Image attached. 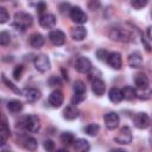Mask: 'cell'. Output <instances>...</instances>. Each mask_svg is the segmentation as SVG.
Segmentation results:
<instances>
[{"mask_svg":"<svg viewBox=\"0 0 152 152\" xmlns=\"http://www.w3.org/2000/svg\"><path fill=\"white\" fill-rule=\"evenodd\" d=\"M30 45L33 48V49H39L44 45V37L40 34V33H33L30 36Z\"/></svg>","mask_w":152,"mask_h":152,"instance_id":"cell-22","label":"cell"},{"mask_svg":"<svg viewBox=\"0 0 152 152\" xmlns=\"http://www.w3.org/2000/svg\"><path fill=\"white\" fill-rule=\"evenodd\" d=\"M69 14H70L71 20H72L74 23H76V24H78V25H82V24L87 23V20H88L87 14H86V13L83 12V10H82L81 7H78V6L71 7Z\"/></svg>","mask_w":152,"mask_h":152,"instance_id":"cell-5","label":"cell"},{"mask_svg":"<svg viewBox=\"0 0 152 152\" xmlns=\"http://www.w3.org/2000/svg\"><path fill=\"white\" fill-rule=\"evenodd\" d=\"M114 140H115V142H118L120 145H128L132 141V131H131V128L127 127V126H124L119 131V133H118V135L115 137Z\"/></svg>","mask_w":152,"mask_h":152,"instance_id":"cell-6","label":"cell"},{"mask_svg":"<svg viewBox=\"0 0 152 152\" xmlns=\"http://www.w3.org/2000/svg\"><path fill=\"white\" fill-rule=\"evenodd\" d=\"M108 63V65L114 69V70H120L121 66H122V58H121V55L119 52H110L108 55V58L106 61Z\"/></svg>","mask_w":152,"mask_h":152,"instance_id":"cell-11","label":"cell"},{"mask_svg":"<svg viewBox=\"0 0 152 152\" xmlns=\"http://www.w3.org/2000/svg\"><path fill=\"white\" fill-rule=\"evenodd\" d=\"M78 115L80 110L75 107V104H69L63 110V118L66 120H75L76 118H78Z\"/></svg>","mask_w":152,"mask_h":152,"instance_id":"cell-19","label":"cell"},{"mask_svg":"<svg viewBox=\"0 0 152 152\" xmlns=\"http://www.w3.org/2000/svg\"><path fill=\"white\" fill-rule=\"evenodd\" d=\"M33 23V19H32V15L26 13V12H15L14 14V24L13 26L14 27H18V28H21L23 31L27 27H30Z\"/></svg>","mask_w":152,"mask_h":152,"instance_id":"cell-3","label":"cell"},{"mask_svg":"<svg viewBox=\"0 0 152 152\" xmlns=\"http://www.w3.org/2000/svg\"><path fill=\"white\" fill-rule=\"evenodd\" d=\"M75 69L81 72V74H87L91 70V62L89 58L84 57V56H80L77 57V59L75 61Z\"/></svg>","mask_w":152,"mask_h":152,"instance_id":"cell-7","label":"cell"},{"mask_svg":"<svg viewBox=\"0 0 152 152\" xmlns=\"http://www.w3.org/2000/svg\"><path fill=\"white\" fill-rule=\"evenodd\" d=\"M23 70H24V66H23L21 64L17 65V66L14 68V70H13V77H14V80H17V81L20 80L21 74H23Z\"/></svg>","mask_w":152,"mask_h":152,"instance_id":"cell-36","label":"cell"},{"mask_svg":"<svg viewBox=\"0 0 152 152\" xmlns=\"http://www.w3.org/2000/svg\"><path fill=\"white\" fill-rule=\"evenodd\" d=\"M8 19H10V14H8L7 10L5 7H0V23L5 24Z\"/></svg>","mask_w":152,"mask_h":152,"instance_id":"cell-35","label":"cell"},{"mask_svg":"<svg viewBox=\"0 0 152 152\" xmlns=\"http://www.w3.org/2000/svg\"><path fill=\"white\" fill-rule=\"evenodd\" d=\"M21 126L25 128V131L30 132V133H36L39 131L40 128V124H39V119L37 115H33V114H30V115H26L23 121H21Z\"/></svg>","mask_w":152,"mask_h":152,"instance_id":"cell-4","label":"cell"},{"mask_svg":"<svg viewBox=\"0 0 152 152\" xmlns=\"http://www.w3.org/2000/svg\"><path fill=\"white\" fill-rule=\"evenodd\" d=\"M39 25L43 28H52L56 25V17L51 13H44L39 18Z\"/></svg>","mask_w":152,"mask_h":152,"instance_id":"cell-13","label":"cell"},{"mask_svg":"<svg viewBox=\"0 0 152 152\" xmlns=\"http://www.w3.org/2000/svg\"><path fill=\"white\" fill-rule=\"evenodd\" d=\"M45 10H46V4H45L44 1H39V2H38V5H37V12L42 14Z\"/></svg>","mask_w":152,"mask_h":152,"instance_id":"cell-40","label":"cell"},{"mask_svg":"<svg viewBox=\"0 0 152 152\" xmlns=\"http://www.w3.org/2000/svg\"><path fill=\"white\" fill-rule=\"evenodd\" d=\"M122 95H124L125 100L132 101V100H134L137 97V90L131 86H126L125 88H122Z\"/></svg>","mask_w":152,"mask_h":152,"instance_id":"cell-25","label":"cell"},{"mask_svg":"<svg viewBox=\"0 0 152 152\" xmlns=\"http://www.w3.org/2000/svg\"><path fill=\"white\" fill-rule=\"evenodd\" d=\"M72 90H74V95L71 97V103L72 104H78L81 103L82 101L86 100V84L84 82L77 80L74 82V86H72Z\"/></svg>","mask_w":152,"mask_h":152,"instance_id":"cell-1","label":"cell"},{"mask_svg":"<svg viewBox=\"0 0 152 152\" xmlns=\"http://www.w3.org/2000/svg\"><path fill=\"white\" fill-rule=\"evenodd\" d=\"M48 82H49L50 87H55V86H57V84L59 86V84H61V78H59L58 76H51Z\"/></svg>","mask_w":152,"mask_h":152,"instance_id":"cell-39","label":"cell"},{"mask_svg":"<svg viewBox=\"0 0 152 152\" xmlns=\"http://www.w3.org/2000/svg\"><path fill=\"white\" fill-rule=\"evenodd\" d=\"M134 83L137 86L138 89H144V88H148V78L145 74L139 72L135 75L134 77Z\"/></svg>","mask_w":152,"mask_h":152,"instance_id":"cell-23","label":"cell"},{"mask_svg":"<svg viewBox=\"0 0 152 152\" xmlns=\"http://www.w3.org/2000/svg\"><path fill=\"white\" fill-rule=\"evenodd\" d=\"M63 101H64V96H63V93L61 91V90H53L51 94H50V96H49V103L51 104V107H53V108H58V107H61L62 106V103H63Z\"/></svg>","mask_w":152,"mask_h":152,"instance_id":"cell-14","label":"cell"},{"mask_svg":"<svg viewBox=\"0 0 152 152\" xmlns=\"http://www.w3.org/2000/svg\"><path fill=\"white\" fill-rule=\"evenodd\" d=\"M147 37L150 40H152V25L148 26V28H147Z\"/></svg>","mask_w":152,"mask_h":152,"instance_id":"cell-42","label":"cell"},{"mask_svg":"<svg viewBox=\"0 0 152 152\" xmlns=\"http://www.w3.org/2000/svg\"><path fill=\"white\" fill-rule=\"evenodd\" d=\"M127 63L131 68H134V69L140 68L142 65V57H141L140 52H138V51L132 52L127 58Z\"/></svg>","mask_w":152,"mask_h":152,"instance_id":"cell-16","label":"cell"},{"mask_svg":"<svg viewBox=\"0 0 152 152\" xmlns=\"http://www.w3.org/2000/svg\"><path fill=\"white\" fill-rule=\"evenodd\" d=\"M2 1H5V0H2Z\"/></svg>","mask_w":152,"mask_h":152,"instance_id":"cell-43","label":"cell"},{"mask_svg":"<svg viewBox=\"0 0 152 152\" xmlns=\"http://www.w3.org/2000/svg\"><path fill=\"white\" fill-rule=\"evenodd\" d=\"M133 122H134V126L139 129H145L150 126V116L144 113V112H140V113H137L134 115V119H133Z\"/></svg>","mask_w":152,"mask_h":152,"instance_id":"cell-8","label":"cell"},{"mask_svg":"<svg viewBox=\"0 0 152 152\" xmlns=\"http://www.w3.org/2000/svg\"><path fill=\"white\" fill-rule=\"evenodd\" d=\"M91 90L93 93L96 95V96H102L106 91V84L99 77V78H95L93 81V84H91Z\"/></svg>","mask_w":152,"mask_h":152,"instance_id":"cell-17","label":"cell"},{"mask_svg":"<svg viewBox=\"0 0 152 152\" xmlns=\"http://www.w3.org/2000/svg\"><path fill=\"white\" fill-rule=\"evenodd\" d=\"M2 82H4V83H5L10 89H12L14 93H17V94H23V91H21L20 89H18V88H17V87L11 82V81H8V80H7V77H6L5 75H2Z\"/></svg>","mask_w":152,"mask_h":152,"instance_id":"cell-32","label":"cell"},{"mask_svg":"<svg viewBox=\"0 0 152 152\" xmlns=\"http://www.w3.org/2000/svg\"><path fill=\"white\" fill-rule=\"evenodd\" d=\"M87 36V30L86 27H83L82 25L80 26H74L71 28V37L74 40H77V42H81L86 38Z\"/></svg>","mask_w":152,"mask_h":152,"instance_id":"cell-20","label":"cell"},{"mask_svg":"<svg viewBox=\"0 0 152 152\" xmlns=\"http://www.w3.org/2000/svg\"><path fill=\"white\" fill-rule=\"evenodd\" d=\"M108 36H109V38L112 40L119 42V43H127V42L132 40V34L126 28H121V27H113V28H110Z\"/></svg>","mask_w":152,"mask_h":152,"instance_id":"cell-2","label":"cell"},{"mask_svg":"<svg viewBox=\"0 0 152 152\" xmlns=\"http://www.w3.org/2000/svg\"><path fill=\"white\" fill-rule=\"evenodd\" d=\"M147 1L148 0H131V5H132L133 8L140 10V8H142L147 5Z\"/></svg>","mask_w":152,"mask_h":152,"instance_id":"cell-33","label":"cell"},{"mask_svg":"<svg viewBox=\"0 0 152 152\" xmlns=\"http://www.w3.org/2000/svg\"><path fill=\"white\" fill-rule=\"evenodd\" d=\"M23 95L26 97L28 102H36L40 99V91L36 88H25L23 90Z\"/></svg>","mask_w":152,"mask_h":152,"instance_id":"cell-18","label":"cell"},{"mask_svg":"<svg viewBox=\"0 0 152 152\" xmlns=\"http://www.w3.org/2000/svg\"><path fill=\"white\" fill-rule=\"evenodd\" d=\"M43 146H44V148H45L46 151H52V150H55V142H53L52 140H50V139L45 140L44 144H43Z\"/></svg>","mask_w":152,"mask_h":152,"instance_id":"cell-38","label":"cell"},{"mask_svg":"<svg viewBox=\"0 0 152 152\" xmlns=\"http://www.w3.org/2000/svg\"><path fill=\"white\" fill-rule=\"evenodd\" d=\"M49 39L53 45L61 46V45H63L65 43V34L61 30H52L49 33Z\"/></svg>","mask_w":152,"mask_h":152,"instance_id":"cell-12","label":"cell"},{"mask_svg":"<svg viewBox=\"0 0 152 152\" xmlns=\"http://www.w3.org/2000/svg\"><path fill=\"white\" fill-rule=\"evenodd\" d=\"M72 146H74V150L77 152H87L90 150V145L86 139H76Z\"/></svg>","mask_w":152,"mask_h":152,"instance_id":"cell-24","label":"cell"},{"mask_svg":"<svg viewBox=\"0 0 152 152\" xmlns=\"http://www.w3.org/2000/svg\"><path fill=\"white\" fill-rule=\"evenodd\" d=\"M103 120H104V125L108 129H115L120 124V118L114 112H109V113L104 114Z\"/></svg>","mask_w":152,"mask_h":152,"instance_id":"cell-10","label":"cell"},{"mask_svg":"<svg viewBox=\"0 0 152 152\" xmlns=\"http://www.w3.org/2000/svg\"><path fill=\"white\" fill-rule=\"evenodd\" d=\"M83 131H84L88 135L94 137V135H96V134L99 133V131H100V126H99L97 124H89V125H87V126L83 128Z\"/></svg>","mask_w":152,"mask_h":152,"instance_id":"cell-29","label":"cell"},{"mask_svg":"<svg viewBox=\"0 0 152 152\" xmlns=\"http://www.w3.org/2000/svg\"><path fill=\"white\" fill-rule=\"evenodd\" d=\"M34 66L40 72H46L50 69V61L45 55H38L34 58Z\"/></svg>","mask_w":152,"mask_h":152,"instance_id":"cell-9","label":"cell"},{"mask_svg":"<svg viewBox=\"0 0 152 152\" xmlns=\"http://www.w3.org/2000/svg\"><path fill=\"white\" fill-rule=\"evenodd\" d=\"M70 5L68 4V2H64V4H61L59 5V11H61V13H64L65 11H69L70 12Z\"/></svg>","mask_w":152,"mask_h":152,"instance_id":"cell-41","label":"cell"},{"mask_svg":"<svg viewBox=\"0 0 152 152\" xmlns=\"http://www.w3.org/2000/svg\"><path fill=\"white\" fill-rule=\"evenodd\" d=\"M11 134V129L7 125V121L6 119L2 116L1 119V122H0V145H5L8 137Z\"/></svg>","mask_w":152,"mask_h":152,"instance_id":"cell-15","label":"cell"},{"mask_svg":"<svg viewBox=\"0 0 152 152\" xmlns=\"http://www.w3.org/2000/svg\"><path fill=\"white\" fill-rule=\"evenodd\" d=\"M61 141L63 142V145L70 146V145L74 144L75 137H74V134H72L71 132H63V133L61 134Z\"/></svg>","mask_w":152,"mask_h":152,"instance_id":"cell-27","label":"cell"},{"mask_svg":"<svg viewBox=\"0 0 152 152\" xmlns=\"http://www.w3.org/2000/svg\"><path fill=\"white\" fill-rule=\"evenodd\" d=\"M10 42H11V36H10V33L6 32V31H2V32L0 33V44H1L2 46H6V45L10 44Z\"/></svg>","mask_w":152,"mask_h":152,"instance_id":"cell-31","label":"cell"},{"mask_svg":"<svg viewBox=\"0 0 152 152\" xmlns=\"http://www.w3.org/2000/svg\"><path fill=\"white\" fill-rule=\"evenodd\" d=\"M137 97L140 100H148L152 97V90L150 88H144V89H138L137 90Z\"/></svg>","mask_w":152,"mask_h":152,"instance_id":"cell-30","label":"cell"},{"mask_svg":"<svg viewBox=\"0 0 152 152\" xmlns=\"http://www.w3.org/2000/svg\"><path fill=\"white\" fill-rule=\"evenodd\" d=\"M108 55H109V52H108L107 50H104V49H99V50L96 51V57H97V59H99V61H102V62L107 61Z\"/></svg>","mask_w":152,"mask_h":152,"instance_id":"cell-34","label":"cell"},{"mask_svg":"<svg viewBox=\"0 0 152 152\" xmlns=\"http://www.w3.org/2000/svg\"><path fill=\"white\" fill-rule=\"evenodd\" d=\"M23 146L25 150H28V151H34L37 148V140L32 137H26L24 142H23Z\"/></svg>","mask_w":152,"mask_h":152,"instance_id":"cell-28","label":"cell"},{"mask_svg":"<svg viewBox=\"0 0 152 152\" xmlns=\"http://www.w3.org/2000/svg\"><path fill=\"white\" fill-rule=\"evenodd\" d=\"M100 7H101L100 0H89L88 1V8L90 11H97Z\"/></svg>","mask_w":152,"mask_h":152,"instance_id":"cell-37","label":"cell"},{"mask_svg":"<svg viewBox=\"0 0 152 152\" xmlns=\"http://www.w3.org/2000/svg\"><path fill=\"white\" fill-rule=\"evenodd\" d=\"M7 108L12 113H18L23 109V103L19 100H11L7 102Z\"/></svg>","mask_w":152,"mask_h":152,"instance_id":"cell-26","label":"cell"},{"mask_svg":"<svg viewBox=\"0 0 152 152\" xmlns=\"http://www.w3.org/2000/svg\"><path fill=\"white\" fill-rule=\"evenodd\" d=\"M108 97L113 103H120L124 100V95H122V90L119 88H112L108 93Z\"/></svg>","mask_w":152,"mask_h":152,"instance_id":"cell-21","label":"cell"}]
</instances>
